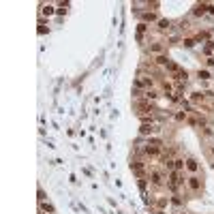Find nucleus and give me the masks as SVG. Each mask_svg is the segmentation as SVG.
<instances>
[{
    "mask_svg": "<svg viewBox=\"0 0 214 214\" xmlns=\"http://www.w3.org/2000/svg\"><path fill=\"white\" fill-rule=\"evenodd\" d=\"M186 186L193 191V193H197V191H201V178L199 176H191L188 180H186Z\"/></svg>",
    "mask_w": 214,
    "mask_h": 214,
    "instance_id": "nucleus-1",
    "label": "nucleus"
},
{
    "mask_svg": "<svg viewBox=\"0 0 214 214\" xmlns=\"http://www.w3.org/2000/svg\"><path fill=\"white\" fill-rule=\"evenodd\" d=\"M184 167L195 176V173L199 171V163H197V159H193V156H191V159H186V165H184Z\"/></svg>",
    "mask_w": 214,
    "mask_h": 214,
    "instance_id": "nucleus-2",
    "label": "nucleus"
},
{
    "mask_svg": "<svg viewBox=\"0 0 214 214\" xmlns=\"http://www.w3.org/2000/svg\"><path fill=\"white\" fill-rule=\"evenodd\" d=\"M150 182H152L154 186H161V184H163V173H161V171H150Z\"/></svg>",
    "mask_w": 214,
    "mask_h": 214,
    "instance_id": "nucleus-3",
    "label": "nucleus"
},
{
    "mask_svg": "<svg viewBox=\"0 0 214 214\" xmlns=\"http://www.w3.org/2000/svg\"><path fill=\"white\" fill-rule=\"evenodd\" d=\"M143 152H146L148 156H159V154H161V146H150V143H148V146L143 148Z\"/></svg>",
    "mask_w": 214,
    "mask_h": 214,
    "instance_id": "nucleus-4",
    "label": "nucleus"
},
{
    "mask_svg": "<svg viewBox=\"0 0 214 214\" xmlns=\"http://www.w3.org/2000/svg\"><path fill=\"white\" fill-rule=\"evenodd\" d=\"M208 13V4H197L195 9H193V15L195 17H201V15H206Z\"/></svg>",
    "mask_w": 214,
    "mask_h": 214,
    "instance_id": "nucleus-5",
    "label": "nucleus"
},
{
    "mask_svg": "<svg viewBox=\"0 0 214 214\" xmlns=\"http://www.w3.org/2000/svg\"><path fill=\"white\" fill-rule=\"evenodd\" d=\"M39 208H41V212H47V214H54V212H56V208H54L49 201H41V204H39Z\"/></svg>",
    "mask_w": 214,
    "mask_h": 214,
    "instance_id": "nucleus-6",
    "label": "nucleus"
},
{
    "mask_svg": "<svg viewBox=\"0 0 214 214\" xmlns=\"http://www.w3.org/2000/svg\"><path fill=\"white\" fill-rule=\"evenodd\" d=\"M154 131H156V128L152 127V124H148V122H143V124H141V128H139V133H141V135H152Z\"/></svg>",
    "mask_w": 214,
    "mask_h": 214,
    "instance_id": "nucleus-7",
    "label": "nucleus"
},
{
    "mask_svg": "<svg viewBox=\"0 0 214 214\" xmlns=\"http://www.w3.org/2000/svg\"><path fill=\"white\" fill-rule=\"evenodd\" d=\"M154 62H156L159 67H167V64H169L171 60L167 58V56H165V54H161V56H156V58H154Z\"/></svg>",
    "mask_w": 214,
    "mask_h": 214,
    "instance_id": "nucleus-8",
    "label": "nucleus"
},
{
    "mask_svg": "<svg viewBox=\"0 0 214 214\" xmlns=\"http://www.w3.org/2000/svg\"><path fill=\"white\" fill-rule=\"evenodd\" d=\"M141 17H143V24L146 22H156V13L154 11H146V13H141Z\"/></svg>",
    "mask_w": 214,
    "mask_h": 214,
    "instance_id": "nucleus-9",
    "label": "nucleus"
},
{
    "mask_svg": "<svg viewBox=\"0 0 214 214\" xmlns=\"http://www.w3.org/2000/svg\"><path fill=\"white\" fill-rule=\"evenodd\" d=\"M156 24H159V30H169V28H171V22H169V19H159Z\"/></svg>",
    "mask_w": 214,
    "mask_h": 214,
    "instance_id": "nucleus-10",
    "label": "nucleus"
},
{
    "mask_svg": "<svg viewBox=\"0 0 214 214\" xmlns=\"http://www.w3.org/2000/svg\"><path fill=\"white\" fill-rule=\"evenodd\" d=\"M173 165H176V169L178 171H182L184 169V165H186V161H184V159H173Z\"/></svg>",
    "mask_w": 214,
    "mask_h": 214,
    "instance_id": "nucleus-11",
    "label": "nucleus"
},
{
    "mask_svg": "<svg viewBox=\"0 0 214 214\" xmlns=\"http://www.w3.org/2000/svg\"><path fill=\"white\" fill-rule=\"evenodd\" d=\"M150 51H154V54H159V56H161L163 45H161V43H152V45H150Z\"/></svg>",
    "mask_w": 214,
    "mask_h": 214,
    "instance_id": "nucleus-12",
    "label": "nucleus"
},
{
    "mask_svg": "<svg viewBox=\"0 0 214 214\" xmlns=\"http://www.w3.org/2000/svg\"><path fill=\"white\" fill-rule=\"evenodd\" d=\"M41 13L43 15H54V6H51V4H43Z\"/></svg>",
    "mask_w": 214,
    "mask_h": 214,
    "instance_id": "nucleus-13",
    "label": "nucleus"
},
{
    "mask_svg": "<svg viewBox=\"0 0 214 214\" xmlns=\"http://www.w3.org/2000/svg\"><path fill=\"white\" fill-rule=\"evenodd\" d=\"M67 9H69V2H60V6H58V11H56V13H58V15H64V13H67Z\"/></svg>",
    "mask_w": 214,
    "mask_h": 214,
    "instance_id": "nucleus-14",
    "label": "nucleus"
},
{
    "mask_svg": "<svg viewBox=\"0 0 214 214\" xmlns=\"http://www.w3.org/2000/svg\"><path fill=\"white\" fill-rule=\"evenodd\" d=\"M146 99H148V101H150V99L154 101V99H159V92H156V90H146Z\"/></svg>",
    "mask_w": 214,
    "mask_h": 214,
    "instance_id": "nucleus-15",
    "label": "nucleus"
},
{
    "mask_svg": "<svg viewBox=\"0 0 214 214\" xmlns=\"http://www.w3.org/2000/svg\"><path fill=\"white\" fill-rule=\"evenodd\" d=\"M197 75H199V79H210V77H212V75H210V71H206V69H204V71L199 69V73H197Z\"/></svg>",
    "mask_w": 214,
    "mask_h": 214,
    "instance_id": "nucleus-16",
    "label": "nucleus"
},
{
    "mask_svg": "<svg viewBox=\"0 0 214 214\" xmlns=\"http://www.w3.org/2000/svg\"><path fill=\"white\" fill-rule=\"evenodd\" d=\"M182 45L191 49V47H195V39H182Z\"/></svg>",
    "mask_w": 214,
    "mask_h": 214,
    "instance_id": "nucleus-17",
    "label": "nucleus"
},
{
    "mask_svg": "<svg viewBox=\"0 0 214 214\" xmlns=\"http://www.w3.org/2000/svg\"><path fill=\"white\" fill-rule=\"evenodd\" d=\"M146 30H148V26H146V24H143V22H141V24H139V26H137V37H141V34H143V32H146Z\"/></svg>",
    "mask_w": 214,
    "mask_h": 214,
    "instance_id": "nucleus-18",
    "label": "nucleus"
},
{
    "mask_svg": "<svg viewBox=\"0 0 214 214\" xmlns=\"http://www.w3.org/2000/svg\"><path fill=\"white\" fill-rule=\"evenodd\" d=\"M204 94H206V92H195V94H193V103H197V101H204Z\"/></svg>",
    "mask_w": 214,
    "mask_h": 214,
    "instance_id": "nucleus-19",
    "label": "nucleus"
},
{
    "mask_svg": "<svg viewBox=\"0 0 214 214\" xmlns=\"http://www.w3.org/2000/svg\"><path fill=\"white\" fill-rule=\"evenodd\" d=\"M176 120H178V122L186 120V111H180V114H176Z\"/></svg>",
    "mask_w": 214,
    "mask_h": 214,
    "instance_id": "nucleus-20",
    "label": "nucleus"
},
{
    "mask_svg": "<svg viewBox=\"0 0 214 214\" xmlns=\"http://www.w3.org/2000/svg\"><path fill=\"white\" fill-rule=\"evenodd\" d=\"M171 204H173V206H180V204H182L180 195H173V197H171Z\"/></svg>",
    "mask_w": 214,
    "mask_h": 214,
    "instance_id": "nucleus-21",
    "label": "nucleus"
},
{
    "mask_svg": "<svg viewBox=\"0 0 214 214\" xmlns=\"http://www.w3.org/2000/svg\"><path fill=\"white\" fill-rule=\"evenodd\" d=\"M212 133H214V131H212V128H210V127H204V135H208V137H210Z\"/></svg>",
    "mask_w": 214,
    "mask_h": 214,
    "instance_id": "nucleus-22",
    "label": "nucleus"
},
{
    "mask_svg": "<svg viewBox=\"0 0 214 214\" xmlns=\"http://www.w3.org/2000/svg\"><path fill=\"white\" fill-rule=\"evenodd\" d=\"M41 201H45V193H43L41 188H39V204H41Z\"/></svg>",
    "mask_w": 214,
    "mask_h": 214,
    "instance_id": "nucleus-23",
    "label": "nucleus"
},
{
    "mask_svg": "<svg viewBox=\"0 0 214 214\" xmlns=\"http://www.w3.org/2000/svg\"><path fill=\"white\" fill-rule=\"evenodd\" d=\"M139 188H146V178H139Z\"/></svg>",
    "mask_w": 214,
    "mask_h": 214,
    "instance_id": "nucleus-24",
    "label": "nucleus"
},
{
    "mask_svg": "<svg viewBox=\"0 0 214 214\" xmlns=\"http://www.w3.org/2000/svg\"><path fill=\"white\" fill-rule=\"evenodd\" d=\"M208 15H214V4H208Z\"/></svg>",
    "mask_w": 214,
    "mask_h": 214,
    "instance_id": "nucleus-25",
    "label": "nucleus"
},
{
    "mask_svg": "<svg viewBox=\"0 0 214 214\" xmlns=\"http://www.w3.org/2000/svg\"><path fill=\"white\" fill-rule=\"evenodd\" d=\"M178 214H186V212H178Z\"/></svg>",
    "mask_w": 214,
    "mask_h": 214,
    "instance_id": "nucleus-26",
    "label": "nucleus"
},
{
    "mask_svg": "<svg viewBox=\"0 0 214 214\" xmlns=\"http://www.w3.org/2000/svg\"><path fill=\"white\" fill-rule=\"evenodd\" d=\"M212 154H214V148H212Z\"/></svg>",
    "mask_w": 214,
    "mask_h": 214,
    "instance_id": "nucleus-27",
    "label": "nucleus"
}]
</instances>
